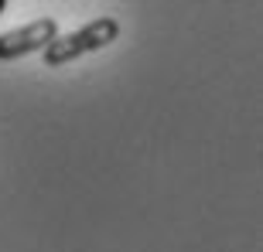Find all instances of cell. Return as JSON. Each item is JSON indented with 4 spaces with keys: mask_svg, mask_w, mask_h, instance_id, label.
Listing matches in <instances>:
<instances>
[{
    "mask_svg": "<svg viewBox=\"0 0 263 252\" xmlns=\"http://www.w3.org/2000/svg\"><path fill=\"white\" fill-rule=\"evenodd\" d=\"M0 10H4V0H0Z\"/></svg>",
    "mask_w": 263,
    "mask_h": 252,
    "instance_id": "cell-3",
    "label": "cell"
},
{
    "mask_svg": "<svg viewBox=\"0 0 263 252\" xmlns=\"http://www.w3.org/2000/svg\"><path fill=\"white\" fill-rule=\"evenodd\" d=\"M117 38H120V20L117 17H96V20H89V24H82L79 31H72V34H55L45 45V65L62 68L68 61L82 58V55L109 48Z\"/></svg>",
    "mask_w": 263,
    "mask_h": 252,
    "instance_id": "cell-1",
    "label": "cell"
},
{
    "mask_svg": "<svg viewBox=\"0 0 263 252\" xmlns=\"http://www.w3.org/2000/svg\"><path fill=\"white\" fill-rule=\"evenodd\" d=\"M59 34V20L55 17H38L24 24V28L4 31L0 34V61H17L24 55H34V51H45L51 38Z\"/></svg>",
    "mask_w": 263,
    "mask_h": 252,
    "instance_id": "cell-2",
    "label": "cell"
}]
</instances>
